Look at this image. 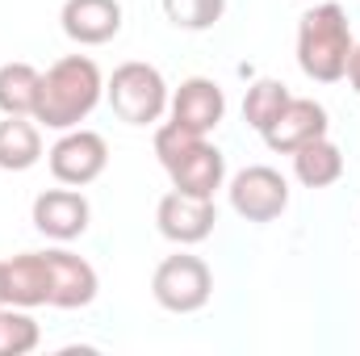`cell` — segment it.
Listing matches in <instances>:
<instances>
[{"instance_id":"1","label":"cell","mask_w":360,"mask_h":356,"mask_svg":"<svg viewBox=\"0 0 360 356\" xmlns=\"http://www.w3.org/2000/svg\"><path fill=\"white\" fill-rule=\"evenodd\" d=\"M101 96H105L101 68L92 63L89 55H68V59H59L42 76L34 122L46 126V130H76L92 109H96Z\"/></svg>"},{"instance_id":"2","label":"cell","mask_w":360,"mask_h":356,"mask_svg":"<svg viewBox=\"0 0 360 356\" xmlns=\"http://www.w3.org/2000/svg\"><path fill=\"white\" fill-rule=\"evenodd\" d=\"M352 25L348 13L340 4H314L310 13H302L297 21V68L319 80V84H335L348 76L352 63Z\"/></svg>"},{"instance_id":"3","label":"cell","mask_w":360,"mask_h":356,"mask_svg":"<svg viewBox=\"0 0 360 356\" xmlns=\"http://www.w3.org/2000/svg\"><path fill=\"white\" fill-rule=\"evenodd\" d=\"M155 155L164 164V172L172 177V189L188 193V197H210L222 189L226 180V155L205 143V134H193L176 122L155 130Z\"/></svg>"},{"instance_id":"4","label":"cell","mask_w":360,"mask_h":356,"mask_svg":"<svg viewBox=\"0 0 360 356\" xmlns=\"http://www.w3.org/2000/svg\"><path fill=\"white\" fill-rule=\"evenodd\" d=\"M105 96H109L113 113H117L126 126H151V122H160V117L168 113V101H172L164 76H160V68L139 63V59L122 63V68L109 76Z\"/></svg>"},{"instance_id":"5","label":"cell","mask_w":360,"mask_h":356,"mask_svg":"<svg viewBox=\"0 0 360 356\" xmlns=\"http://www.w3.org/2000/svg\"><path fill=\"white\" fill-rule=\"evenodd\" d=\"M151 293H155V302L164 306V310H172V314H193V310H201L205 302H210V293H214V272L210 265L201 260V256H168L164 265L155 268V276H151Z\"/></svg>"},{"instance_id":"6","label":"cell","mask_w":360,"mask_h":356,"mask_svg":"<svg viewBox=\"0 0 360 356\" xmlns=\"http://www.w3.org/2000/svg\"><path fill=\"white\" fill-rule=\"evenodd\" d=\"M46 164H51V177L59 180V184L84 189V184H92L105 172L109 143L96 130H63V139L46 151Z\"/></svg>"},{"instance_id":"7","label":"cell","mask_w":360,"mask_h":356,"mask_svg":"<svg viewBox=\"0 0 360 356\" xmlns=\"http://www.w3.org/2000/svg\"><path fill=\"white\" fill-rule=\"evenodd\" d=\"M289 205V184L269 164H252L231 180V210L248 222H272Z\"/></svg>"},{"instance_id":"8","label":"cell","mask_w":360,"mask_h":356,"mask_svg":"<svg viewBox=\"0 0 360 356\" xmlns=\"http://www.w3.org/2000/svg\"><path fill=\"white\" fill-rule=\"evenodd\" d=\"M89 218H92V205L84 193H76L72 184L68 189H46L34 197V227L46 235V239H80L89 231Z\"/></svg>"},{"instance_id":"9","label":"cell","mask_w":360,"mask_h":356,"mask_svg":"<svg viewBox=\"0 0 360 356\" xmlns=\"http://www.w3.org/2000/svg\"><path fill=\"white\" fill-rule=\"evenodd\" d=\"M155 222H160V235H164V239H172V243H180V248H188V243L210 239L218 214H214V201H210V197H188V193L172 189V193L160 201Z\"/></svg>"},{"instance_id":"10","label":"cell","mask_w":360,"mask_h":356,"mask_svg":"<svg viewBox=\"0 0 360 356\" xmlns=\"http://www.w3.org/2000/svg\"><path fill=\"white\" fill-rule=\"evenodd\" d=\"M327 126H331V122H327V109H323L319 101H310V96H289V105L281 109V117L264 130V143H269L272 151H281V155H293L297 147L323 139Z\"/></svg>"},{"instance_id":"11","label":"cell","mask_w":360,"mask_h":356,"mask_svg":"<svg viewBox=\"0 0 360 356\" xmlns=\"http://www.w3.org/2000/svg\"><path fill=\"white\" fill-rule=\"evenodd\" d=\"M168 113H172V122L184 126V130H193V134H210V130L222 122V113H226V96H222V89H218L214 80L193 76V80H184V84L172 92Z\"/></svg>"},{"instance_id":"12","label":"cell","mask_w":360,"mask_h":356,"mask_svg":"<svg viewBox=\"0 0 360 356\" xmlns=\"http://www.w3.org/2000/svg\"><path fill=\"white\" fill-rule=\"evenodd\" d=\"M46 265H51V306L80 310V306H89L96 298L101 281H96V268L84 256L55 248V252H46Z\"/></svg>"},{"instance_id":"13","label":"cell","mask_w":360,"mask_h":356,"mask_svg":"<svg viewBox=\"0 0 360 356\" xmlns=\"http://www.w3.org/2000/svg\"><path fill=\"white\" fill-rule=\"evenodd\" d=\"M63 34L80 46H105L122 30V4L117 0H68L63 13Z\"/></svg>"},{"instance_id":"14","label":"cell","mask_w":360,"mask_h":356,"mask_svg":"<svg viewBox=\"0 0 360 356\" xmlns=\"http://www.w3.org/2000/svg\"><path fill=\"white\" fill-rule=\"evenodd\" d=\"M4 306H51V265L46 252H21L4 260Z\"/></svg>"},{"instance_id":"15","label":"cell","mask_w":360,"mask_h":356,"mask_svg":"<svg viewBox=\"0 0 360 356\" xmlns=\"http://www.w3.org/2000/svg\"><path fill=\"white\" fill-rule=\"evenodd\" d=\"M42 160V130L34 117L4 113L0 122V168L4 172H30Z\"/></svg>"},{"instance_id":"16","label":"cell","mask_w":360,"mask_h":356,"mask_svg":"<svg viewBox=\"0 0 360 356\" xmlns=\"http://www.w3.org/2000/svg\"><path fill=\"white\" fill-rule=\"evenodd\" d=\"M293 177L306 189H327V184H335L344 177V151L323 134V139H314V143L293 151Z\"/></svg>"},{"instance_id":"17","label":"cell","mask_w":360,"mask_h":356,"mask_svg":"<svg viewBox=\"0 0 360 356\" xmlns=\"http://www.w3.org/2000/svg\"><path fill=\"white\" fill-rule=\"evenodd\" d=\"M42 92V72L30 63H4L0 68V113L13 117H34Z\"/></svg>"},{"instance_id":"18","label":"cell","mask_w":360,"mask_h":356,"mask_svg":"<svg viewBox=\"0 0 360 356\" xmlns=\"http://www.w3.org/2000/svg\"><path fill=\"white\" fill-rule=\"evenodd\" d=\"M289 105V89L281 84V80H256L248 96H243V122L256 130V134H264L272 122L281 117V109Z\"/></svg>"},{"instance_id":"19","label":"cell","mask_w":360,"mask_h":356,"mask_svg":"<svg viewBox=\"0 0 360 356\" xmlns=\"http://www.w3.org/2000/svg\"><path fill=\"white\" fill-rule=\"evenodd\" d=\"M38 323L21 306H0V356H25L38 348Z\"/></svg>"},{"instance_id":"20","label":"cell","mask_w":360,"mask_h":356,"mask_svg":"<svg viewBox=\"0 0 360 356\" xmlns=\"http://www.w3.org/2000/svg\"><path fill=\"white\" fill-rule=\"evenodd\" d=\"M164 13L176 30H188V34H201L210 25L222 21L226 13V0H164Z\"/></svg>"},{"instance_id":"21","label":"cell","mask_w":360,"mask_h":356,"mask_svg":"<svg viewBox=\"0 0 360 356\" xmlns=\"http://www.w3.org/2000/svg\"><path fill=\"white\" fill-rule=\"evenodd\" d=\"M344 80H348V84L360 92V46L352 51V63H348V76H344Z\"/></svg>"},{"instance_id":"22","label":"cell","mask_w":360,"mask_h":356,"mask_svg":"<svg viewBox=\"0 0 360 356\" xmlns=\"http://www.w3.org/2000/svg\"><path fill=\"white\" fill-rule=\"evenodd\" d=\"M0 306H4V260H0Z\"/></svg>"}]
</instances>
